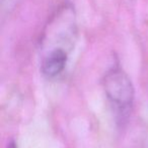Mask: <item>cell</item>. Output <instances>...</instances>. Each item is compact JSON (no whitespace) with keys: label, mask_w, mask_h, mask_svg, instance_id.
Here are the masks:
<instances>
[{"label":"cell","mask_w":148,"mask_h":148,"mask_svg":"<svg viewBox=\"0 0 148 148\" xmlns=\"http://www.w3.org/2000/svg\"><path fill=\"white\" fill-rule=\"evenodd\" d=\"M104 90L108 99L118 107H129L134 101L135 89L132 81L124 71L119 68L112 69L106 74Z\"/></svg>","instance_id":"6da1fadb"},{"label":"cell","mask_w":148,"mask_h":148,"mask_svg":"<svg viewBox=\"0 0 148 148\" xmlns=\"http://www.w3.org/2000/svg\"><path fill=\"white\" fill-rule=\"evenodd\" d=\"M6 148H17V146H16V144H15L14 141H10V142L8 143V145Z\"/></svg>","instance_id":"3957f363"},{"label":"cell","mask_w":148,"mask_h":148,"mask_svg":"<svg viewBox=\"0 0 148 148\" xmlns=\"http://www.w3.org/2000/svg\"><path fill=\"white\" fill-rule=\"evenodd\" d=\"M68 60V51L62 47L50 49L42 60L41 70L47 78H54L63 72Z\"/></svg>","instance_id":"7a4b0ae2"}]
</instances>
